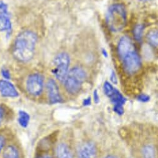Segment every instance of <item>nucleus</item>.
<instances>
[{"label": "nucleus", "instance_id": "nucleus-2", "mask_svg": "<svg viewBox=\"0 0 158 158\" xmlns=\"http://www.w3.org/2000/svg\"><path fill=\"white\" fill-rule=\"evenodd\" d=\"M118 53L125 70L129 73L136 72L141 67V59L131 39L124 36L118 43Z\"/></svg>", "mask_w": 158, "mask_h": 158}, {"label": "nucleus", "instance_id": "nucleus-6", "mask_svg": "<svg viewBox=\"0 0 158 158\" xmlns=\"http://www.w3.org/2000/svg\"><path fill=\"white\" fill-rule=\"evenodd\" d=\"M103 90L105 95L114 105L113 110L118 114H123L124 110L123 106L126 102V99L122 94L108 82L104 84Z\"/></svg>", "mask_w": 158, "mask_h": 158}, {"label": "nucleus", "instance_id": "nucleus-8", "mask_svg": "<svg viewBox=\"0 0 158 158\" xmlns=\"http://www.w3.org/2000/svg\"><path fill=\"white\" fill-rule=\"evenodd\" d=\"M47 90L50 103L56 104L62 102V97L60 95L58 86L52 79H49L47 83Z\"/></svg>", "mask_w": 158, "mask_h": 158}, {"label": "nucleus", "instance_id": "nucleus-1", "mask_svg": "<svg viewBox=\"0 0 158 158\" xmlns=\"http://www.w3.org/2000/svg\"><path fill=\"white\" fill-rule=\"evenodd\" d=\"M37 43L36 34L31 31L20 32L14 43L13 54L19 62H26L33 57Z\"/></svg>", "mask_w": 158, "mask_h": 158}, {"label": "nucleus", "instance_id": "nucleus-5", "mask_svg": "<svg viewBox=\"0 0 158 158\" xmlns=\"http://www.w3.org/2000/svg\"><path fill=\"white\" fill-rule=\"evenodd\" d=\"M70 57L65 52L58 54L53 62L52 73L57 79L64 82L69 72Z\"/></svg>", "mask_w": 158, "mask_h": 158}, {"label": "nucleus", "instance_id": "nucleus-10", "mask_svg": "<svg viewBox=\"0 0 158 158\" xmlns=\"http://www.w3.org/2000/svg\"><path fill=\"white\" fill-rule=\"evenodd\" d=\"M97 149L92 143H85L78 151V158H96Z\"/></svg>", "mask_w": 158, "mask_h": 158}, {"label": "nucleus", "instance_id": "nucleus-12", "mask_svg": "<svg viewBox=\"0 0 158 158\" xmlns=\"http://www.w3.org/2000/svg\"><path fill=\"white\" fill-rule=\"evenodd\" d=\"M11 22L7 14L0 15V31H10L11 29Z\"/></svg>", "mask_w": 158, "mask_h": 158}, {"label": "nucleus", "instance_id": "nucleus-20", "mask_svg": "<svg viewBox=\"0 0 158 158\" xmlns=\"http://www.w3.org/2000/svg\"><path fill=\"white\" fill-rule=\"evenodd\" d=\"M2 73L3 77L5 79H6V80H8V79H10V77H11L10 73L9 70H7V69H3L2 71Z\"/></svg>", "mask_w": 158, "mask_h": 158}, {"label": "nucleus", "instance_id": "nucleus-28", "mask_svg": "<svg viewBox=\"0 0 158 158\" xmlns=\"http://www.w3.org/2000/svg\"><path fill=\"white\" fill-rule=\"evenodd\" d=\"M141 2H149L151 1V0H139Z\"/></svg>", "mask_w": 158, "mask_h": 158}, {"label": "nucleus", "instance_id": "nucleus-23", "mask_svg": "<svg viewBox=\"0 0 158 158\" xmlns=\"http://www.w3.org/2000/svg\"><path fill=\"white\" fill-rule=\"evenodd\" d=\"M94 101L95 102V103H98L99 102V96L98 94L97 93V90H95L94 92Z\"/></svg>", "mask_w": 158, "mask_h": 158}, {"label": "nucleus", "instance_id": "nucleus-25", "mask_svg": "<svg viewBox=\"0 0 158 158\" xmlns=\"http://www.w3.org/2000/svg\"><path fill=\"white\" fill-rule=\"evenodd\" d=\"M111 81H112L114 83H116L114 81H116V76H115V75H114V73L113 72L112 73V75H111Z\"/></svg>", "mask_w": 158, "mask_h": 158}, {"label": "nucleus", "instance_id": "nucleus-22", "mask_svg": "<svg viewBox=\"0 0 158 158\" xmlns=\"http://www.w3.org/2000/svg\"><path fill=\"white\" fill-rule=\"evenodd\" d=\"M5 116V110L4 108H3L2 106H0V125H1L3 118Z\"/></svg>", "mask_w": 158, "mask_h": 158}, {"label": "nucleus", "instance_id": "nucleus-24", "mask_svg": "<svg viewBox=\"0 0 158 158\" xmlns=\"http://www.w3.org/2000/svg\"><path fill=\"white\" fill-rule=\"evenodd\" d=\"M83 104H84V106L90 105L91 104V99H90V97H88L87 98L85 99V100H84Z\"/></svg>", "mask_w": 158, "mask_h": 158}, {"label": "nucleus", "instance_id": "nucleus-13", "mask_svg": "<svg viewBox=\"0 0 158 158\" xmlns=\"http://www.w3.org/2000/svg\"><path fill=\"white\" fill-rule=\"evenodd\" d=\"M146 39L151 46L154 48H158V31L151 30L148 32Z\"/></svg>", "mask_w": 158, "mask_h": 158}, {"label": "nucleus", "instance_id": "nucleus-4", "mask_svg": "<svg viewBox=\"0 0 158 158\" xmlns=\"http://www.w3.org/2000/svg\"><path fill=\"white\" fill-rule=\"evenodd\" d=\"M85 78L86 73L82 68L75 67L72 69L64 82L67 91L72 95L78 93Z\"/></svg>", "mask_w": 158, "mask_h": 158}, {"label": "nucleus", "instance_id": "nucleus-11", "mask_svg": "<svg viewBox=\"0 0 158 158\" xmlns=\"http://www.w3.org/2000/svg\"><path fill=\"white\" fill-rule=\"evenodd\" d=\"M56 155L57 158H73L70 149L65 143H60L57 145Z\"/></svg>", "mask_w": 158, "mask_h": 158}, {"label": "nucleus", "instance_id": "nucleus-7", "mask_svg": "<svg viewBox=\"0 0 158 158\" xmlns=\"http://www.w3.org/2000/svg\"><path fill=\"white\" fill-rule=\"evenodd\" d=\"M44 78L39 73H33L29 76L27 82L26 89L28 93L33 96L40 95L43 90Z\"/></svg>", "mask_w": 158, "mask_h": 158}, {"label": "nucleus", "instance_id": "nucleus-21", "mask_svg": "<svg viewBox=\"0 0 158 158\" xmlns=\"http://www.w3.org/2000/svg\"><path fill=\"white\" fill-rule=\"evenodd\" d=\"M5 144V139L3 136L0 135V153H1L2 150L3 149Z\"/></svg>", "mask_w": 158, "mask_h": 158}, {"label": "nucleus", "instance_id": "nucleus-27", "mask_svg": "<svg viewBox=\"0 0 158 158\" xmlns=\"http://www.w3.org/2000/svg\"><path fill=\"white\" fill-rule=\"evenodd\" d=\"M105 158H117L116 157H115V156H107L106 157H105Z\"/></svg>", "mask_w": 158, "mask_h": 158}, {"label": "nucleus", "instance_id": "nucleus-16", "mask_svg": "<svg viewBox=\"0 0 158 158\" xmlns=\"http://www.w3.org/2000/svg\"><path fill=\"white\" fill-rule=\"evenodd\" d=\"M143 153L144 158H155L154 150L151 146H145L143 148Z\"/></svg>", "mask_w": 158, "mask_h": 158}, {"label": "nucleus", "instance_id": "nucleus-15", "mask_svg": "<svg viewBox=\"0 0 158 158\" xmlns=\"http://www.w3.org/2000/svg\"><path fill=\"white\" fill-rule=\"evenodd\" d=\"M30 121V116L24 111H20L18 114V123L23 128H26Z\"/></svg>", "mask_w": 158, "mask_h": 158}, {"label": "nucleus", "instance_id": "nucleus-17", "mask_svg": "<svg viewBox=\"0 0 158 158\" xmlns=\"http://www.w3.org/2000/svg\"><path fill=\"white\" fill-rule=\"evenodd\" d=\"M143 26L142 25L138 24L135 26L133 31V34L135 35V38L136 41H141L142 36H143Z\"/></svg>", "mask_w": 158, "mask_h": 158}, {"label": "nucleus", "instance_id": "nucleus-19", "mask_svg": "<svg viewBox=\"0 0 158 158\" xmlns=\"http://www.w3.org/2000/svg\"><path fill=\"white\" fill-rule=\"evenodd\" d=\"M150 97L146 94H141L138 97V100L142 102H147L149 100Z\"/></svg>", "mask_w": 158, "mask_h": 158}, {"label": "nucleus", "instance_id": "nucleus-26", "mask_svg": "<svg viewBox=\"0 0 158 158\" xmlns=\"http://www.w3.org/2000/svg\"><path fill=\"white\" fill-rule=\"evenodd\" d=\"M39 158H52V157H51L50 156H48V155H46V156H43L39 157Z\"/></svg>", "mask_w": 158, "mask_h": 158}, {"label": "nucleus", "instance_id": "nucleus-18", "mask_svg": "<svg viewBox=\"0 0 158 158\" xmlns=\"http://www.w3.org/2000/svg\"><path fill=\"white\" fill-rule=\"evenodd\" d=\"M0 11L3 14H8V6L2 1H0Z\"/></svg>", "mask_w": 158, "mask_h": 158}, {"label": "nucleus", "instance_id": "nucleus-3", "mask_svg": "<svg viewBox=\"0 0 158 158\" xmlns=\"http://www.w3.org/2000/svg\"><path fill=\"white\" fill-rule=\"evenodd\" d=\"M106 24L109 29L113 32L122 31L127 24V11L122 4L111 6L106 13Z\"/></svg>", "mask_w": 158, "mask_h": 158}, {"label": "nucleus", "instance_id": "nucleus-9", "mask_svg": "<svg viewBox=\"0 0 158 158\" xmlns=\"http://www.w3.org/2000/svg\"><path fill=\"white\" fill-rule=\"evenodd\" d=\"M0 94L5 97L15 98L19 96V94L13 84L5 80L0 81Z\"/></svg>", "mask_w": 158, "mask_h": 158}, {"label": "nucleus", "instance_id": "nucleus-14", "mask_svg": "<svg viewBox=\"0 0 158 158\" xmlns=\"http://www.w3.org/2000/svg\"><path fill=\"white\" fill-rule=\"evenodd\" d=\"M4 158H19V154L18 150L16 147L12 145L8 146L3 153Z\"/></svg>", "mask_w": 158, "mask_h": 158}]
</instances>
